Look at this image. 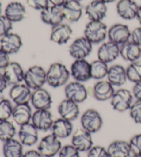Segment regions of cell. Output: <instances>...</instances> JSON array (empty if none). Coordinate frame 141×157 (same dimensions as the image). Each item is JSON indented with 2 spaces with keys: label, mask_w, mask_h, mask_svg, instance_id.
<instances>
[{
  "label": "cell",
  "mask_w": 141,
  "mask_h": 157,
  "mask_svg": "<svg viewBox=\"0 0 141 157\" xmlns=\"http://www.w3.org/2000/svg\"><path fill=\"white\" fill-rule=\"evenodd\" d=\"M70 75V71L64 64L56 62L51 64L46 71L47 83L52 88H59L66 85Z\"/></svg>",
  "instance_id": "cell-1"
},
{
  "label": "cell",
  "mask_w": 141,
  "mask_h": 157,
  "mask_svg": "<svg viewBox=\"0 0 141 157\" xmlns=\"http://www.w3.org/2000/svg\"><path fill=\"white\" fill-rule=\"evenodd\" d=\"M108 29L102 21H90L84 30V37L92 44L102 43L108 37Z\"/></svg>",
  "instance_id": "cell-2"
},
{
  "label": "cell",
  "mask_w": 141,
  "mask_h": 157,
  "mask_svg": "<svg viewBox=\"0 0 141 157\" xmlns=\"http://www.w3.org/2000/svg\"><path fill=\"white\" fill-rule=\"evenodd\" d=\"M24 81L32 90L43 88L47 82L46 71L40 66H31L25 72Z\"/></svg>",
  "instance_id": "cell-3"
},
{
  "label": "cell",
  "mask_w": 141,
  "mask_h": 157,
  "mask_svg": "<svg viewBox=\"0 0 141 157\" xmlns=\"http://www.w3.org/2000/svg\"><path fill=\"white\" fill-rule=\"evenodd\" d=\"M134 95L128 89L117 90L111 98V105L114 110L123 113L129 110L133 103Z\"/></svg>",
  "instance_id": "cell-4"
},
{
  "label": "cell",
  "mask_w": 141,
  "mask_h": 157,
  "mask_svg": "<svg viewBox=\"0 0 141 157\" xmlns=\"http://www.w3.org/2000/svg\"><path fill=\"white\" fill-rule=\"evenodd\" d=\"M81 128L94 134L101 130L103 125V119L98 111L94 109H88L85 111L81 117Z\"/></svg>",
  "instance_id": "cell-5"
},
{
  "label": "cell",
  "mask_w": 141,
  "mask_h": 157,
  "mask_svg": "<svg viewBox=\"0 0 141 157\" xmlns=\"http://www.w3.org/2000/svg\"><path fill=\"white\" fill-rule=\"evenodd\" d=\"M61 147L60 139L51 134L42 138L38 145L37 150L44 157H54Z\"/></svg>",
  "instance_id": "cell-6"
},
{
  "label": "cell",
  "mask_w": 141,
  "mask_h": 157,
  "mask_svg": "<svg viewBox=\"0 0 141 157\" xmlns=\"http://www.w3.org/2000/svg\"><path fill=\"white\" fill-rule=\"evenodd\" d=\"M93 44L84 37L76 39L69 47V53L74 59H86L92 50Z\"/></svg>",
  "instance_id": "cell-7"
},
{
  "label": "cell",
  "mask_w": 141,
  "mask_h": 157,
  "mask_svg": "<svg viewBox=\"0 0 141 157\" xmlns=\"http://www.w3.org/2000/svg\"><path fill=\"white\" fill-rule=\"evenodd\" d=\"M64 92L66 99L77 103L84 102L89 95L86 86L82 83L76 81L66 84Z\"/></svg>",
  "instance_id": "cell-8"
},
{
  "label": "cell",
  "mask_w": 141,
  "mask_h": 157,
  "mask_svg": "<svg viewBox=\"0 0 141 157\" xmlns=\"http://www.w3.org/2000/svg\"><path fill=\"white\" fill-rule=\"evenodd\" d=\"M70 75L76 81L83 83L92 78L90 63L86 59H75L70 67Z\"/></svg>",
  "instance_id": "cell-9"
},
{
  "label": "cell",
  "mask_w": 141,
  "mask_h": 157,
  "mask_svg": "<svg viewBox=\"0 0 141 157\" xmlns=\"http://www.w3.org/2000/svg\"><path fill=\"white\" fill-rule=\"evenodd\" d=\"M72 145L79 152H88L93 147L92 134L83 128L76 130L72 136Z\"/></svg>",
  "instance_id": "cell-10"
},
{
  "label": "cell",
  "mask_w": 141,
  "mask_h": 157,
  "mask_svg": "<svg viewBox=\"0 0 141 157\" xmlns=\"http://www.w3.org/2000/svg\"><path fill=\"white\" fill-rule=\"evenodd\" d=\"M131 31L128 26L123 24H116L108 29L109 41L118 45H122L130 40Z\"/></svg>",
  "instance_id": "cell-11"
},
{
  "label": "cell",
  "mask_w": 141,
  "mask_h": 157,
  "mask_svg": "<svg viewBox=\"0 0 141 157\" xmlns=\"http://www.w3.org/2000/svg\"><path fill=\"white\" fill-rule=\"evenodd\" d=\"M98 59L106 63H112L120 55V46L110 41L104 42L98 48Z\"/></svg>",
  "instance_id": "cell-12"
},
{
  "label": "cell",
  "mask_w": 141,
  "mask_h": 157,
  "mask_svg": "<svg viewBox=\"0 0 141 157\" xmlns=\"http://www.w3.org/2000/svg\"><path fill=\"white\" fill-rule=\"evenodd\" d=\"M63 18L70 23L79 21L83 15V6L77 0H68L61 8Z\"/></svg>",
  "instance_id": "cell-13"
},
{
  "label": "cell",
  "mask_w": 141,
  "mask_h": 157,
  "mask_svg": "<svg viewBox=\"0 0 141 157\" xmlns=\"http://www.w3.org/2000/svg\"><path fill=\"white\" fill-rule=\"evenodd\" d=\"M3 75L8 85L14 86L24 81L25 72L20 64L12 61L4 69Z\"/></svg>",
  "instance_id": "cell-14"
},
{
  "label": "cell",
  "mask_w": 141,
  "mask_h": 157,
  "mask_svg": "<svg viewBox=\"0 0 141 157\" xmlns=\"http://www.w3.org/2000/svg\"><path fill=\"white\" fill-rule=\"evenodd\" d=\"M30 102L36 110H49L52 104V99L48 91L41 88L33 90Z\"/></svg>",
  "instance_id": "cell-15"
},
{
  "label": "cell",
  "mask_w": 141,
  "mask_h": 157,
  "mask_svg": "<svg viewBox=\"0 0 141 157\" xmlns=\"http://www.w3.org/2000/svg\"><path fill=\"white\" fill-rule=\"evenodd\" d=\"M26 84L19 83L12 86L9 91V97L16 105L29 103L32 92Z\"/></svg>",
  "instance_id": "cell-16"
},
{
  "label": "cell",
  "mask_w": 141,
  "mask_h": 157,
  "mask_svg": "<svg viewBox=\"0 0 141 157\" xmlns=\"http://www.w3.org/2000/svg\"><path fill=\"white\" fill-rule=\"evenodd\" d=\"M32 123L38 130L47 132L51 130L54 122L49 110H36L32 113Z\"/></svg>",
  "instance_id": "cell-17"
},
{
  "label": "cell",
  "mask_w": 141,
  "mask_h": 157,
  "mask_svg": "<svg viewBox=\"0 0 141 157\" xmlns=\"http://www.w3.org/2000/svg\"><path fill=\"white\" fill-rule=\"evenodd\" d=\"M72 34V28L68 24L61 23L52 26L50 33V40L56 44L63 45L70 41Z\"/></svg>",
  "instance_id": "cell-18"
},
{
  "label": "cell",
  "mask_w": 141,
  "mask_h": 157,
  "mask_svg": "<svg viewBox=\"0 0 141 157\" xmlns=\"http://www.w3.org/2000/svg\"><path fill=\"white\" fill-rule=\"evenodd\" d=\"M22 44L20 36L14 33H8L0 39V48L9 55L18 52Z\"/></svg>",
  "instance_id": "cell-19"
},
{
  "label": "cell",
  "mask_w": 141,
  "mask_h": 157,
  "mask_svg": "<svg viewBox=\"0 0 141 157\" xmlns=\"http://www.w3.org/2000/svg\"><path fill=\"white\" fill-rule=\"evenodd\" d=\"M115 92L114 86L108 80H99L92 88L91 93L98 101H104L111 99Z\"/></svg>",
  "instance_id": "cell-20"
},
{
  "label": "cell",
  "mask_w": 141,
  "mask_h": 157,
  "mask_svg": "<svg viewBox=\"0 0 141 157\" xmlns=\"http://www.w3.org/2000/svg\"><path fill=\"white\" fill-rule=\"evenodd\" d=\"M40 15L42 21L52 27L63 23L64 20L61 8L51 4L41 10Z\"/></svg>",
  "instance_id": "cell-21"
},
{
  "label": "cell",
  "mask_w": 141,
  "mask_h": 157,
  "mask_svg": "<svg viewBox=\"0 0 141 157\" xmlns=\"http://www.w3.org/2000/svg\"><path fill=\"white\" fill-rule=\"evenodd\" d=\"M38 130L32 123L20 126L19 130V141L24 145L32 146L37 143L39 140Z\"/></svg>",
  "instance_id": "cell-22"
},
{
  "label": "cell",
  "mask_w": 141,
  "mask_h": 157,
  "mask_svg": "<svg viewBox=\"0 0 141 157\" xmlns=\"http://www.w3.org/2000/svg\"><path fill=\"white\" fill-rule=\"evenodd\" d=\"M139 6L134 0H119L116 4L118 15L125 20L136 18Z\"/></svg>",
  "instance_id": "cell-23"
},
{
  "label": "cell",
  "mask_w": 141,
  "mask_h": 157,
  "mask_svg": "<svg viewBox=\"0 0 141 157\" xmlns=\"http://www.w3.org/2000/svg\"><path fill=\"white\" fill-rule=\"evenodd\" d=\"M86 15L90 21H103L108 12V7L98 0H93L86 7Z\"/></svg>",
  "instance_id": "cell-24"
},
{
  "label": "cell",
  "mask_w": 141,
  "mask_h": 157,
  "mask_svg": "<svg viewBox=\"0 0 141 157\" xmlns=\"http://www.w3.org/2000/svg\"><path fill=\"white\" fill-rule=\"evenodd\" d=\"M58 113L61 118L72 121L77 119L79 115L80 110L78 103L68 99H65L59 103Z\"/></svg>",
  "instance_id": "cell-25"
},
{
  "label": "cell",
  "mask_w": 141,
  "mask_h": 157,
  "mask_svg": "<svg viewBox=\"0 0 141 157\" xmlns=\"http://www.w3.org/2000/svg\"><path fill=\"white\" fill-rule=\"evenodd\" d=\"M26 15V8L20 2H10L5 8L4 15L13 23H17L24 20Z\"/></svg>",
  "instance_id": "cell-26"
},
{
  "label": "cell",
  "mask_w": 141,
  "mask_h": 157,
  "mask_svg": "<svg viewBox=\"0 0 141 157\" xmlns=\"http://www.w3.org/2000/svg\"><path fill=\"white\" fill-rule=\"evenodd\" d=\"M120 55L126 61L134 62L141 57V47L129 40L120 46Z\"/></svg>",
  "instance_id": "cell-27"
},
{
  "label": "cell",
  "mask_w": 141,
  "mask_h": 157,
  "mask_svg": "<svg viewBox=\"0 0 141 157\" xmlns=\"http://www.w3.org/2000/svg\"><path fill=\"white\" fill-rule=\"evenodd\" d=\"M107 78L113 86H123L128 80L126 69L119 64H115L109 67Z\"/></svg>",
  "instance_id": "cell-28"
},
{
  "label": "cell",
  "mask_w": 141,
  "mask_h": 157,
  "mask_svg": "<svg viewBox=\"0 0 141 157\" xmlns=\"http://www.w3.org/2000/svg\"><path fill=\"white\" fill-rule=\"evenodd\" d=\"M32 116V108L29 103L16 105L13 108L12 117L14 121L19 126L30 123Z\"/></svg>",
  "instance_id": "cell-29"
},
{
  "label": "cell",
  "mask_w": 141,
  "mask_h": 157,
  "mask_svg": "<svg viewBox=\"0 0 141 157\" xmlns=\"http://www.w3.org/2000/svg\"><path fill=\"white\" fill-rule=\"evenodd\" d=\"M52 134L59 139H65L70 136L72 133L73 125L72 121L63 118L54 121L51 128Z\"/></svg>",
  "instance_id": "cell-30"
},
{
  "label": "cell",
  "mask_w": 141,
  "mask_h": 157,
  "mask_svg": "<svg viewBox=\"0 0 141 157\" xmlns=\"http://www.w3.org/2000/svg\"><path fill=\"white\" fill-rule=\"evenodd\" d=\"M107 150L109 157H129L131 153L129 142L120 140L111 143Z\"/></svg>",
  "instance_id": "cell-31"
},
{
  "label": "cell",
  "mask_w": 141,
  "mask_h": 157,
  "mask_svg": "<svg viewBox=\"0 0 141 157\" xmlns=\"http://www.w3.org/2000/svg\"><path fill=\"white\" fill-rule=\"evenodd\" d=\"M3 154L4 157H22L23 144L15 139L6 141L3 146Z\"/></svg>",
  "instance_id": "cell-32"
},
{
  "label": "cell",
  "mask_w": 141,
  "mask_h": 157,
  "mask_svg": "<svg viewBox=\"0 0 141 157\" xmlns=\"http://www.w3.org/2000/svg\"><path fill=\"white\" fill-rule=\"evenodd\" d=\"M90 69L92 78L99 81L107 77L109 67L108 63L98 59L90 63Z\"/></svg>",
  "instance_id": "cell-33"
},
{
  "label": "cell",
  "mask_w": 141,
  "mask_h": 157,
  "mask_svg": "<svg viewBox=\"0 0 141 157\" xmlns=\"http://www.w3.org/2000/svg\"><path fill=\"white\" fill-rule=\"evenodd\" d=\"M16 128L12 122L8 120L0 121V141L6 142L14 139Z\"/></svg>",
  "instance_id": "cell-34"
},
{
  "label": "cell",
  "mask_w": 141,
  "mask_h": 157,
  "mask_svg": "<svg viewBox=\"0 0 141 157\" xmlns=\"http://www.w3.org/2000/svg\"><path fill=\"white\" fill-rule=\"evenodd\" d=\"M126 74L128 80L132 83H136L141 81V61L130 63L126 68Z\"/></svg>",
  "instance_id": "cell-35"
},
{
  "label": "cell",
  "mask_w": 141,
  "mask_h": 157,
  "mask_svg": "<svg viewBox=\"0 0 141 157\" xmlns=\"http://www.w3.org/2000/svg\"><path fill=\"white\" fill-rule=\"evenodd\" d=\"M13 108L10 100L0 97V121L8 120L12 117Z\"/></svg>",
  "instance_id": "cell-36"
},
{
  "label": "cell",
  "mask_w": 141,
  "mask_h": 157,
  "mask_svg": "<svg viewBox=\"0 0 141 157\" xmlns=\"http://www.w3.org/2000/svg\"><path fill=\"white\" fill-rule=\"evenodd\" d=\"M129 115L134 121L141 124V101L136 100L132 103L129 108Z\"/></svg>",
  "instance_id": "cell-37"
},
{
  "label": "cell",
  "mask_w": 141,
  "mask_h": 157,
  "mask_svg": "<svg viewBox=\"0 0 141 157\" xmlns=\"http://www.w3.org/2000/svg\"><path fill=\"white\" fill-rule=\"evenodd\" d=\"M132 155L141 156V133L131 137L129 141Z\"/></svg>",
  "instance_id": "cell-38"
},
{
  "label": "cell",
  "mask_w": 141,
  "mask_h": 157,
  "mask_svg": "<svg viewBox=\"0 0 141 157\" xmlns=\"http://www.w3.org/2000/svg\"><path fill=\"white\" fill-rule=\"evenodd\" d=\"M13 29V22L10 21L5 15H0V37H4L10 33Z\"/></svg>",
  "instance_id": "cell-39"
},
{
  "label": "cell",
  "mask_w": 141,
  "mask_h": 157,
  "mask_svg": "<svg viewBox=\"0 0 141 157\" xmlns=\"http://www.w3.org/2000/svg\"><path fill=\"white\" fill-rule=\"evenodd\" d=\"M79 152L72 145H66L59 151V157H80Z\"/></svg>",
  "instance_id": "cell-40"
},
{
  "label": "cell",
  "mask_w": 141,
  "mask_h": 157,
  "mask_svg": "<svg viewBox=\"0 0 141 157\" xmlns=\"http://www.w3.org/2000/svg\"><path fill=\"white\" fill-rule=\"evenodd\" d=\"M87 157H109L108 150L102 146H93L88 152Z\"/></svg>",
  "instance_id": "cell-41"
},
{
  "label": "cell",
  "mask_w": 141,
  "mask_h": 157,
  "mask_svg": "<svg viewBox=\"0 0 141 157\" xmlns=\"http://www.w3.org/2000/svg\"><path fill=\"white\" fill-rule=\"evenodd\" d=\"M28 6L36 10H43L50 5L49 0H26Z\"/></svg>",
  "instance_id": "cell-42"
},
{
  "label": "cell",
  "mask_w": 141,
  "mask_h": 157,
  "mask_svg": "<svg viewBox=\"0 0 141 157\" xmlns=\"http://www.w3.org/2000/svg\"><path fill=\"white\" fill-rule=\"evenodd\" d=\"M130 40L141 47V26L132 30Z\"/></svg>",
  "instance_id": "cell-43"
},
{
  "label": "cell",
  "mask_w": 141,
  "mask_h": 157,
  "mask_svg": "<svg viewBox=\"0 0 141 157\" xmlns=\"http://www.w3.org/2000/svg\"><path fill=\"white\" fill-rule=\"evenodd\" d=\"M10 62L9 55L0 48V69H4Z\"/></svg>",
  "instance_id": "cell-44"
},
{
  "label": "cell",
  "mask_w": 141,
  "mask_h": 157,
  "mask_svg": "<svg viewBox=\"0 0 141 157\" xmlns=\"http://www.w3.org/2000/svg\"><path fill=\"white\" fill-rule=\"evenodd\" d=\"M132 94L136 100L141 101V81L134 83L133 89H132Z\"/></svg>",
  "instance_id": "cell-45"
},
{
  "label": "cell",
  "mask_w": 141,
  "mask_h": 157,
  "mask_svg": "<svg viewBox=\"0 0 141 157\" xmlns=\"http://www.w3.org/2000/svg\"><path fill=\"white\" fill-rule=\"evenodd\" d=\"M22 157H44L38 150H31L24 154Z\"/></svg>",
  "instance_id": "cell-46"
},
{
  "label": "cell",
  "mask_w": 141,
  "mask_h": 157,
  "mask_svg": "<svg viewBox=\"0 0 141 157\" xmlns=\"http://www.w3.org/2000/svg\"><path fill=\"white\" fill-rule=\"evenodd\" d=\"M8 86V84L7 83L6 80L4 76L3 73H1L0 72V93L4 92L6 89L7 86Z\"/></svg>",
  "instance_id": "cell-47"
},
{
  "label": "cell",
  "mask_w": 141,
  "mask_h": 157,
  "mask_svg": "<svg viewBox=\"0 0 141 157\" xmlns=\"http://www.w3.org/2000/svg\"><path fill=\"white\" fill-rule=\"evenodd\" d=\"M68 0H49L50 4L55 6L61 8Z\"/></svg>",
  "instance_id": "cell-48"
},
{
  "label": "cell",
  "mask_w": 141,
  "mask_h": 157,
  "mask_svg": "<svg viewBox=\"0 0 141 157\" xmlns=\"http://www.w3.org/2000/svg\"><path fill=\"white\" fill-rule=\"evenodd\" d=\"M136 19H138V21H139L140 24L141 25V6H140L139 7V10H138V13L136 15Z\"/></svg>",
  "instance_id": "cell-49"
},
{
  "label": "cell",
  "mask_w": 141,
  "mask_h": 157,
  "mask_svg": "<svg viewBox=\"0 0 141 157\" xmlns=\"http://www.w3.org/2000/svg\"><path fill=\"white\" fill-rule=\"evenodd\" d=\"M98 1H100L101 2L104 3V4H109V3L114 2L116 1V0H98Z\"/></svg>",
  "instance_id": "cell-50"
},
{
  "label": "cell",
  "mask_w": 141,
  "mask_h": 157,
  "mask_svg": "<svg viewBox=\"0 0 141 157\" xmlns=\"http://www.w3.org/2000/svg\"><path fill=\"white\" fill-rule=\"evenodd\" d=\"M2 3L0 2V15H2Z\"/></svg>",
  "instance_id": "cell-51"
},
{
  "label": "cell",
  "mask_w": 141,
  "mask_h": 157,
  "mask_svg": "<svg viewBox=\"0 0 141 157\" xmlns=\"http://www.w3.org/2000/svg\"><path fill=\"white\" fill-rule=\"evenodd\" d=\"M129 157H141L140 155H133L131 156H129Z\"/></svg>",
  "instance_id": "cell-52"
},
{
  "label": "cell",
  "mask_w": 141,
  "mask_h": 157,
  "mask_svg": "<svg viewBox=\"0 0 141 157\" xmlns=\"http://www.w3.org/2000/svg\"><path fill=\"white\" fill-rule=\"evenodd\" d=\"M77 1H78V2H81V1H82V0H77Z\"/></svg>",
  "instance_id": "cell-53"
},
{
  "label": "cell",
  "mask_w": 141,
  "mask_h": 157,
  "mask_svg": "<svg viewBox=\"0 0 141 157\" xmlns=\"http://www.w3.org/2000/svg\"><path fill=\"white\" fill-rule=\"evenodd\" d=\"M140 58H141V57H140Z\"/></svg>",
  "instance_id": "cell-54"
}]
</instances>
